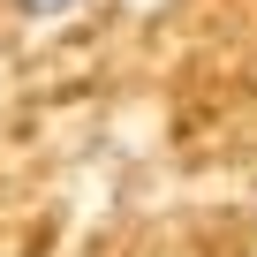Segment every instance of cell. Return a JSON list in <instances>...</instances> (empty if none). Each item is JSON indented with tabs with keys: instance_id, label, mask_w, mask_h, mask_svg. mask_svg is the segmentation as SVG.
Masks as SVG:
<instances>
[{
	"instance_id": "1",
	"label": "cell",
	"mask_w": 257,
	"mask_h": 257,
	"mask_svg": "<svg viewBox=\"0 0 257 257\" xmlns=\"http://www.w3.org/2000/svg\"><path fill=\"white\" fill-rule=\"evenodd\" d=\"M83 8H91V0H16V16H31V23H68Z\"/></svg>"
}]
</instances>
